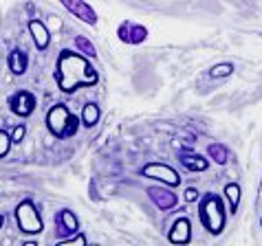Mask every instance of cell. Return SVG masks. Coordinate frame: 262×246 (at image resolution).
Listing matches in <instances>:
<instances>
[{"mask_svg":"<svg viewBox=\"0 0 262 246\" xmlns=\"http://www.w3.org/2000/svg\"><path fill=\"white\" fill-rule=\"evenodd\" d=\"M207 154H209V158H212L214 163H218V165H225V163H227V150H225V145H221V143H212V145L207 147Z\"/></svg>","mask_w":262,"mask_h":246,"instance_id":"obj_16","label":"cell"},{"mask_svg":"<svg viewBox=\"0 0 262 246\" xmlns=\"http://www.w3.org/2000/svg\"><path fill=\"white\" fill-rule=\"evenodd\" d=\"M75 46H77L79 53H84L86 57H97L95 44H93L89 38H84V35H77V38H75Z\"/></svg>","mask_w":262,"mask_h":246,"instance_id":"obj_15","label":"cell"},{"mask_svg":"<svg viewBox=\"0 0 262 246\" xmlns=\"http://www.w3.org/2000/svg\"><path fill=\"white\" fill-rule=\"evenodd\" d=\"M9 68L13 75H23L27 70V53H23L20 48H13L9 53Z\"/></svg>","mask_w":262,"mask_h":246,"instance_id":"obj_13","label":"cell"},{"mask_svg":"<svg viewBox=\"0 0 262 246\" xmlns=\"http://www.w3.org/2000/svg\"><path fill=\"white\" fill-rule=\"evenodd\" d=\"M60 244H77V246H86V237H84V235H73V237H60Z\"/></svg>","mask_w":262,"mask_h":246,"instance_id":"obj_21","label":"cell"},{"mask_svg":"<svg viewBox=\"0 0 262 246\" xmlns=\"http://www.w3.org/2000/svg\"><path fill=\"white\" fill-rule=\"evenodd\" d=\"M99 121V106L97 104H86L82 110V123L86 128H93Z\"/></svg>","mask_w":262,"mask_h":246,"instance_id":"obj_14","label":"cell"},{"mask_svg":"<svg viewBox=\"0 0 262 246\" xmlns=\"http://www.w3.org/2000/svg\"><path fill=\"white\" fill-rule=\"evenodd\" d=\"M196 198H199V191H196L194 187H190V189H185V200H187V202H194Z\"/></svg>","mask_w":262,"mask_h":246,"instance_id":"obj_23","label":"cell"},{"mask_svg":"<svg viewBox=\"0 0 262 246\" xmlns=\"http://www.w3.org/2000/svg\"><path fill=\"white\" fill-rule=\"evenodd\" d=\"M119 40L126 42V44H141V42L148 38V29L141 27V24H130V22H123L119 27Z\"/></svg>","mask_w":262,"mask_h":246,"instance_id":"obj_8","label":"cell"},{"mask_svg":"<svg viewBox=\"0 0 262 246\" xmlns=\"http://www.w3.org/2000/svg\"><path fill=\"white\" fill-rule=\"evenodd\" d=\"M47 126H49V132L53 136L69 139V136H73L77 132V117H73L64 104H57V106L51 108L49 114H47Z\"/></svg>","mask_w":262,"mask_h":246,"instance_id":"obj_2","label":"cell"},{"mask_svg":"<svg viewBox=\"0 0 262 246\" xmlns=\"http://www.w3.org/2000/svg\"><path fill=\"white\" fill-rule=\"evenodd\" d=\"M11 134H7L5 130H0V158L3 156H7V152H9V147H11Z\"/></svg>","mask_w":262,"mask_h":246,"instance_id":"obj_20","label":"cell"},{"mask_svg":"<svg viewBox=\"0 0 262 246\" xmlns=\"http://www.w3.org/2000/svg\"><path fill=\"white\" fill-rule=\"evenodd\" d=\"M181 163L192 171H205L207 169V161L201 156H181Z\"/></svg>","mask_w":262,"mask_h":246,"instance_id":"obj_17","label":"cell"},{"mask_svg":"<svg viewBox=\"0 0 262 246\" xmlns=\"http://www.w3.org/2000/svg\"><path fill=\"white\" fill-rule=\"evenodd\" d=\"M145 193H148L150 200L155 202L161 211H170V209H174L179 205L177 193H172L170 189H165V187H148V191Z\"/></svg>","mask_w":262,"mask_h":246,"instance_id":"obj_7","label":"cell"},{"mask_svg":"<svg viewBox=\"0 0 262 246\" xmlns=\"http://www.w3.org/2000/svg\"><path fill=\"white\" fill-rule=\"evenodd\" d=\"M190 220L187 218H179L177 222H174V227L170 231V242L172 244H187L192 237V231H190Z\"/></svg>","mask_w":262,"mask_h":246,"instance_id":"obj_11","label":"cell"},{"mask_svg":"<svg viewBox=\"0 0 262 246\" xmlns=\"http://www.w3.org/2000/svg\"><path fill=\"white\" fill-rule=\"evenodd\" d=\"M3 222H5V218H3V215H0V227H3Z\"/></svg>","mask_w":262,"mask_h":246,"instance_id":"obj_24","label":"cell"},{"mask_svg":"<svg viewBox=\"0 0 262 246\" xmlns=\"http://www.w3.org/2000/svg\"><path fill=\"white\" fill-rule=\"evenodd\" d=\"M29 31H31L35 46H38L40 51H45V48L49 46V42H51L49 29H47L45 24H42L40 20H29Z\"/></svg>","mask_w":262,"mask_h":246,"instance_id":"obj_12","label":"cell"},{"mask_svg":"<svg viewBox=\"0 0 262 246\" xmlns=\"http://www.w3.org/2000/svg\"><path fill=\"white\" fill-rule=\"evenodd\" d=\"M141 174H143V176H148V178L163 180V183L170 185V187H177L181 183L177 169H172L170 165H163V163H150V165H145V167L141 169Z\"/></svg>","mask_w":262,"mask_h":246,"instance_id":"obj_5","label":"cell"},{"mask_svg":"<svg viewBox=\"0 0 262 246\" xmlns=\"http://www.w3.org/2000/svg\"><path fill=\"white\" fill-rule=\"evenodd\" d=\"M60 3L67 7V9L75 18L82 20V22H86V24H97V13H95V9H93L89 3H84V0H60Z\"/></svg>","mask_w":262,"mask_h":246,"instance_id":"obj_6","label":"cell"},{"mask_svg":"<svg viewBox=\"0 0 262 246\" xmlns=\"http://www.w3.org/2000/svg\"><path fill=\"white\" fill-rule=\"evenodd\" d=\"M55 224H57V231H62V233H77L79 229L77 215L71 209H62L60 213H55Z\"/></svg>","mask_w":262,"mask_h":246,"instance_id":"obj_10","label":"cell"},{"mask_svg":"<svg viewBox=\"0 0 262 246\" xmlns=\"http://www.w3.org/2000/svg\"><path fill=\"white\" fill-rule=\"evenodd\" d=\"M11 110L18 117H29L35 110V97L29 90H20L16 97L11 99Z\"/></svg>","mask_w":262,"mask_h":246,"instance_id":"obj_9","label":"cell"},{"mask_svg":"<svg viewBox=\"0 0 262 246\" xmlns=\"http://www.w3.org/2000/svg\"><path fill=\"white\" fill-rule=\"evenodd\" d=\"M55 79L64 92H73V90L82 88V86L97 84V73L93 70L91 64L79 55V51L73 53V51L67 48L60 53V57H57Z\"/></svg>","mask_w":262,"mask_h":246,"instance_id":"obj_1","label":"cell"},{"mask_svg":"<svg viewBox=\"0 0 262 246\" xmlns=\"http://www.w3.org/2000/svg\"><path fill=\"white\" fill-rule=\"evenodd\" d=\"M25 132H27L25 123L16 126V128H13V132H11V141H13V143H20V141H23V136H25Z\"/></svg>","mask_w":262,"mask_h":246,"instance_id":"obj_22","label":"cell"},{"mask_svg":"<svg viewBox=\"0 0 262 246\" xmlns=\"http://www.w3.org/2000/svg\"><path fill=\"white\" fill-rule=\"evenodd\" d=\"M231 70H234V64H229V62L216 64L212 68V77H227V75H231Z\"/></svg>","mask_w":262,"mask_h":246,"instance_id":"obj_19","label":"cell"},{"mask_svg":"<svg viewBox=\"0 0 262 246\" xmlns=\"http://www.w3.org/2000/svg\"><path fill=\"white\" fill-rule=\"evenodd\" d=\"M225 196H227V200H229V209H231V213H236L238 202H240V187H238L236 183H229L227 187H225Z\"/></svg>","mask_w":262,"mask_h":246,"instance_id":"obj_18","label":"cell"},{"mask_svg":"<svg viewBox=\"0 0 262 246\" xmlns=\"http://www.w3.org/2000/svg\"><path fill=\"white\" fill-rule=\"evenodd\" d=\"M16 222L23 233H40L45 229V222L40 218V211L35 209L31 200H23L16 207Z\"/></svg>","mask_w":262,"mask_h":246,"instance_id":"obj_4","label":"cell"},{"mask_svg":"<svg viewBox=\"0 0 262 246\" xmlns=\"http://www.w3.org/2000/svg\"><path fill=\"white\" fill-rule=\"evenodd\" d=\"M201 222L205 224V229L209 233H221L223 224H225V213H223V202L214 193H207L201 202V211H199Z\"/></svg>","mask_w":262,"mask_h":246,"instance_id":"obj_3","label":"cell"}]
</instances>
